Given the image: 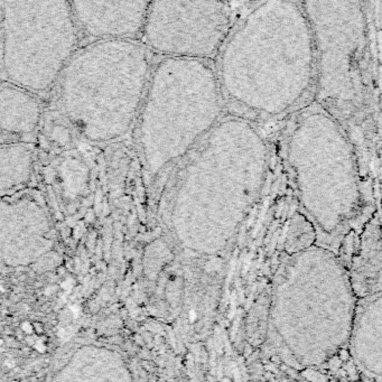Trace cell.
Returning a JSON list of instances; mask_svg holds the SVG:
<instances>
[{"instance_id": "e0dca14e", "label": "cell", "mask_w": 382, "mask_h": 382, "mask_svg": "<svg viewBox=\"0 0 382 382\" xmlns=\"http://www.w3.org/2000/svg\"><path fill=\"white\" fill-rule=\"evenodd\" d=\"M317 245V232L314 224L300 211L293 213L281 236V254L293 255L303 253Z\"/></svg>"}, {"instance_id": "ac0fdd59", "label": "cell", "mask_w": 382, "mask_h": 382, "mask_svg": "<svg viewBox=\"0 0 382 382\" xmlns=\"http://www.w3.org/2000/svg\"><path fill=\"white\" fill-rule=\"evenodd\" d=\"M61 188L68 201H75L87 184V170L80 159L68 157L58 169Z\"/></svg>"}, {"instance_id": "7a4b0ae2", "label": "cell", "mask_w": 382, "mask_h": 382, "mask_svg": "<svg viewBox=\"0 0 382 382\" xmlns=\"http://www.w3.org/2000/svg\"><path fill=\"white\" fill-rule=\"evenodd\" d=\"M222 51V91L260 119L295 116L315 99L316 43L301 2H258Z\"/></svg>"}, {"instance_id": "ba28073f", "label": "cell", "mask_w": 382, "mask_h": 382, "mask_svg": "<svg viewBox=\"0 0 382 382\" xmlns=\"http://www.w3.org/2000/svg\"><path fill=\"white\" fill-rule=\"evenodd\" d=\"M2 82L48 91L74 56L78 25L70 1L0 0Z\"/></svg>"}, {"instance_id": "52a82bcc", "label": "cell", "mask_w": 382, "mask_h": 382, "mask_svg": "<svg viewBox=\"0 0 382 382\" xmlns=\"http://www.w3.org/2000/svg\"><path fill=\"white\" fill-rule=\"evenodd\" d=\"M317 55L314 101L341 124L363 126L369 106L370 26L365 2L305 1Z\"/></svg>"}, {"instance_id": "277c9868", "label": "cell", "mask_w": 382, "mask_h": 382, "mask_svg": "<svg viewBox=\"0 0 382 382\" xmlns=\"http://www.w3.org/2000/svg\"><path fill=\"white\" fill-rule=\"evenodd\" d=\"M285 158L300 212L317 232V245L347 262L359 234L363 192L354 142L317 102L293 116Z\"/></svg>"}, {"instance_id": "30bf717a", "label": "cell", "mask_w": 382, "mask_h": 382, "mask_svg": "<svg viewBox=\"0 0 382 382\" xmlns=\"http://www.w3.org/2000/svg\"><path fill=\"white\" fill-rule=\"evenodd\" d=\"M1 259L8 266H31L52 251L54 233L49 216L33 196L1 199Z\"/></svg>"}, {"instance_id": "ffe728a7", "label": "cell", "mask_w": 382, "mask_h": 382, "mask_svg": "<svg viewBox=\"0 0 382 382\" xmlns=\"http://www.w3.org/2000/svg\"><path fill=\"white\" fill-rule=\"evenodd\" d=\"M49 135H51L52 140L58 146H66L72 141L69 128H66L63 125H54Z\"/></svg>"}, {"instance_id": "d6986e66", "label": "cell", "mask_w": 382, "mask_h": 382, "mask_svg": "<svg viewBox=\"0 0 382 382\" xmlns=\"http://www.w3.org/2000/svg\"><path fill=\"white\" fill-rule=\"evenodd\" d=\"M259 372L261 376L260 382H340L332 379H317L306 377L299 373L284 370L258 358Z\"/></svg>"}, {"instance_id": "8992f818", "label": "cell", "mask_w": 382, "mask_h": 382, "mask_svg": "<svg viewBox=\"0 0 382 382\" xmlns=\"http://www.w3.org/2000/svg\"><path fill=\"white\" fill-rule=\"evenodd\" d=\"M141 107L139 144L147 170L156 177L219 124V74L207 61L165 57L153 71Z\"/></svg>"}, {"instance_id": "5b68a950", "label": "cell", "mask_w": 382, "mask_h": 382, "mask_svg": "<svg viewBox=\"0 0 382 382\" xmlns=\"http://www.w3.org/2000/svg\"><path fill=\"white\" fill-rule=\"evenodd\" d=\"M152 73V55L145 44L96 41L74 54L61 75L62 111L85 139H118L142 106Z\"/></svg>"}, {"instance_id": "5bb4252c", "label": "cell", "mask_w": 382, "mask_h": 382, "mask_svg": "<svg viewBox=\"0 0 382 382\" xmlns=\"http://www.w3.org/2000/svg\"><path fill=\"white\" fill-rule=\"evenodd\" d=\"M55 382H133L124 361L101 347H83L58 373Z\"/></svg>"}, {"instance_id": "4fadbf2b", "label": "cell", "mask_w": 382, "mask_h": 382, "mask_svg": "<svg viewBox=\"0 0 382 382\" xmlns=\"http://www.w3.org/2000/svg\"><path fill=\"white\" fill-rule=\"evenodd\" d=\"M358 299L382 292V229L378 223L361 230L346 264Z\"/></svg>"}, {"instance_id": "6da1fadb", "label": "cell", "mask_w": 382, "mask_h": 382, "mask_svg": "<svg viewBox=\"0 0 382 382\" xmlns=\"http://www.w3.org/2000/svg\"><path fill=\"white\" fill-rule=\"evenodd\" d=\"M358 298L337 255L280 254L258 298V358L318 379L365 382L350 354Z\"/></svg>"}, {"instance_id": "9c48e42d", "label": "cell", "mask_w": 382, "mask_h": 382, "mask_svg": "<svg viewBox=\"0 0 382 382\" xmlns=\"http://www.w3.org/2000/svg\"><path fill=\"white\" fill-rule=\"evenodd\" d=\"M232 9L219 1H152L142 31L149 49L176 58L205 61L229 36Z\"/></svg>"}, {"instance_id": "8fae6325", "label": "cell", "mask_w": 382, "mask_h": 382, "mask_svg": "<svg viewBox=\"0 0 382 382\" xmlns=\"http://www.w3.org/2000/svg\"><path fill=\"white\" fill-rule=\"evenodd\" d=\"M152 1H72L83 34L98 41L135 40L142 34Z\"/></svg>"}, {"instance_id": "2e32d148", "label": "cell", "mask_w": 382, "mask_h": 382, "mask_svg": "<svg viewBox=\"0 0 382 382\" xmlns=\"http://www.w3.org/2000/svg\"><path fill=\"white\" fill-rule=\"evenodd\" d=\"M34 170V155L23 144L0 147V190L2 199L14 195L28 184Z\"/></svg>"}, {"instance_id": "3957f363", "label": "cell", "mask_w": 382, "mask_h": 382, "mask_svg": "<svg viewBox=\"0 0 382 382\" xmlns=\"http://www.w3.org/2000/svg\"><path fill=\"white\" fill-rule=\"evenodd\" d=\"M269 149L245 119L217 124L184 170L171 208V225L184 248L223 250L262 191Z\"/></svg>"}, {"instance_id": "9a60e30c", "label": "cell", "mask_w": 382, "mask_h": 382, "mask_svg": "<svg viewBox=\"0 0 382 382\" xmlns=\"http://www.w3.org/2000/svg\"><path fill=\"white\" fill-rule=\"evenodd\" d=\"M42 117L35 93L7 82L0 86V128L2 135L26 136L34 132Z\"/></svg>"}, {"instance_id": "7c38bea8", "label": "cell", "mask_w": 382, "mask_h": 382, "mask_svg": "<svg viewBox=\"0 0 382 382\" xmlns=\"http://www.w3.org/2000/svg\"><path fill=\"white\" fill-rule=\"evenodd\" d=\"M350 354L365 382H382V292L358 299Z\"/></svg>"}]
</instances>
